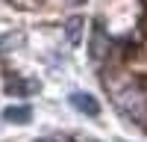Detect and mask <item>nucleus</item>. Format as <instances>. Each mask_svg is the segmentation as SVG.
<instances>
[{"mask_svg":"<svg viewBox=\"0 0 147 142\" xmlns=\"http://www.w3.org/2000/svg\"><path fill=\"white\" fill-rule=\"evenodd\" d=\"M115 106L121 110V115L132 118L136 124L147 122V95L136 83H129V86H124L121 92H115Z\"/></svg>","mask_w":147,"mask_h":142,"instance_id":"1","label":"nucleus"},{"mask_svg":"<svg viewBox=\"0 0 147 142\" xmlns=\"http://www.w3.org/2000/svg\"><path fill=\"white\" fill-rule=\"evenodd\" d=\"M71 106L74 110H80V113H85V115H97L100 113V106H97V101L91 98L88 92H71Z\"/></svg>","mask_w":147,"mask_h":142,"instance_id":"2","label":"nucleus"},{"mask_svg":"<svg viewBox=\"0 0 147 142\" xmlns=\"http://www.w3.org/2000/svg\"><path fill=\"white\" fill-rule=\"evenodd\" d=\"M3 118H6V122H12V124H27L30 118H32V110H30L27 104H21V106H6Z\"/></svg>","mask_w":147,"mask_h":142,"instance_id":"3","label":"nucleus"},{"mask_svg":"<svg viewBox=\"0 0 147 142\" xmlns=\"http://www.w3.org/2000/svg\"><path fill=\"white\" fill-rule=\"evenodd\" d=\"M21 42H24L21 33H12V36L6 33V36H0V51H6V47H18Z\"/></svg>","mask_w":147,"mask_h":142,"instance_id":"4","label":"nucleus"},{"mask_svg":"<svg viewBox=\"0 0 147 142\" xmlns=\"http://www.w3.org/2000/svg\"><path fill=\"white\" fill-rule=\"evenodd\" d=\"M35 92L38 89V83H6V92Z\"/></svg>","mask_w":147,"mask_h":142,"instance_id":"5","label":"nucleus"},{"mask_svg":"<svg viewBox=\"0 0 147 142\" xmlns=\"http://www.w3.org/2000/svg\"><path fill=\"white\" fill-rule=\"evenodd\" d=\"M80 27H82V21H80V18H71V21H68V39H71V42H77V39H80Z\"/></svg>","mask_w":147,"mask_h":142,"instance_id":"6","label":"nucleus"}]
</instances>
